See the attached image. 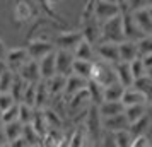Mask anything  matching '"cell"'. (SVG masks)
<instances>
[{"mask_svg": "<svg viewBox=\"0 0 152 147\" xmlns=\"http://www.w3.org/2000/svg\"><path fill=\"white\" fill-rule=\"evenodd\" d=\"M33 17V10L29 7V4L26 0H21V2H17L14 7V19L19 22H28L29 19Z\"/></svg>", "mask_w": 152, "mask_h": 147, "instance_id": "83f0119b", "label": "cell"}, {"mask_svg": "<svg viewBox=\"0 0 152 147\" xmlns=\"http://www.w3.org/2000/svg\"><path fill=\"white\" fill-rule=\"evenodd\" d=\"M121 103H123L125 106H130V105H149L147 96H145L142 91L135 89L133 86L125 87L123 96H121Z\"/></svg>", "mask_w": 152, "mask_h": 147, "instance_id": "e0dca14e", "label": "cell"}, {"mask_svg": "<svg viewBox=\"0 0 152 147\" xmlns=\"http://www.w3.org/2000/svg\"><path fill=\"white\" fill-rule=\"evenodd\" d=\"M29 60V53L26 48H14V50H7V55H5V62L7 67L12 72H17L24 63Z\"/></svg>", "mask_w": 152, "mask_h": 147, "instance_id": "7c38bea8", "label": "cell"}, {"mask_svg": "<svg viewBox=\"0 0 152 147\" xmlns=\"http://www.w3.org/2000/svg\"><path fill=\"white\" fill-rule=\"evenodd\" d=\"M9 67H7V62H5V58H0V74L2 72H5Z\"/></svg>", "mask_w": 152, "mask_h": 147, "instance_id": "f5cc1de1", "label": "cell"}, {"mask_svg": "<svg viewBox=\"0 0 152 147\" xmlns=\"http://www.w3.org/2000/svg\"><path fill=\"white\" fill-rule=\"evenodd\" d=\"M151 127H152V115L147 111L138 120L132 121L130 125H128V130H130V133L133 137H135V135H147V132H149Z\"/></svg>", "mask_w": 152, "mask_h": 147, "instance_id": "ffe728a7", "label": "cell"}, {"mask_svg": "<svg viewBox=\"0 0 152 147\" xmlns=\"http://www.w3.org/2000/svg\"><path fill=\"white\" fill-rule=\"evenodd\" d=\"M121 22H123V36H125V39L138 41L140 38H144L142 31L137 28V24H135V21H133V15H132L130 10H126V9L121 10Z\"/></svg>", "mask_w": 152, "mask_h": 147, "instance_id": "9c48e42d", "label": "cell"}, {"mask_svg": "<svg viewBox=\"0 0 152 147\" xmlns=\"http://www.w3.org/2000/svg\"><path fill=\"white\" fill-rule=\"evenodd\" d=\"M97 111L101 115V118H106V116H113V115H118V113H123L125 105L121 101H101L97 105Z\"/></svg>", "mask_w": 152, "mask_h": 147, "instance_id": "7402d4cb", "label": "cell"}, {"mask_svg": "<svg viewBox=\"0 0 152 147\" xmlns=\"http://www.w3.org/2000/svg\"><path fill=\"white\" fill-rule=\"evenodd\" d=\"M115 72H116V80L125 87H130L133 84V75H132V70H130V63L128 62H116L115 63Z\"/></svg>", "mask_w": 152, "mask_h": 147, "instance_id": "44dd1931", "label": "cell"}, {"mask_svg": "<svg viewBox=\"0 0 152 147\" xmlns=\"http://www.w3.org/2000/svg\"><path fill=\"white\" fill-rule=\"evenodd\" d=\"M43 113H45V118L48 121L50 128H62V118L58 116V113L50 110V108H43Z\"/></svg>", "mask_w": 152, "mask_h": 147, "instance_id": "74e56055", "label": "cell"}, {"mask_svg": "<svg viewBox=\"0 0 152 147\" xmlns=\"http://www.w3.org/2000/svg\"><path fill=\"white\" fill-rule=\"evenodd\" d=\"M84 128L87 130V135L92 137V139H96L97 135H99V132H101V128H103V125H101V115L97 111L96 105H92L89 110H87V113H86Z\"/></svg>", "mask_w": 152, "mask_h": 147, "instance_id": "ba28073f", "label": "cell"}, {"mask_svg": "<svg viewBox=\"0 0 152 147\" xmlns=\"http://www.w3.org/2000/svg\"><path fill=\"white\" fill-rule=\"evenodd\" d=\"M101 125L106 132H118V130H123V128H128V120L125 116V113H118V115H113V116H106V118H101Z\"/></svg>", "mask_w": 152, "mask_h": 147, "instance_id": "2e32d148", "label": "cell"}, {"mask_svg": "<svg viewBox=\"0 0 152 147\" xmlns=\"http://www.w3.org/2000/svg\"><path fill=\"white\" fill-rule=\"evenodd\" d=\"M74 51L70 50H62L56 48L55 50V67H56V74L62 75H70L72 74V63H74Z\"/></svg>", "mask_w": 152, "mask_h": 147, "instance_id": "5b68a950", "label": "cell"}, {"mask_svg": "<svg viewBox=\"0 0 152 147\" xmlns=\"http://www.w3.org/2000/svg\"><path fill=\"white\" fill-rule=\"evenodd\" d=\"M147 7H149V10H151V14H152V4L151 5H147Z\"/></svg>", "mask_w": 152, "mask_h": 147, "instance_id": "9f6ffc18", "label": "cell"}, {"mask_svg": "<svg viewBox=\"0 0 152 147\" xmlns=\"http://www.w3.org/2000/svg\"><path fill=\"white\" fill-rule=\"evenodd\" d=\"M14 103H15V99L12 98V94L9 91L0 92V113L4 111V110H7L9 106H12Z\"/></svg>", "mask_w": 152, "mask_h": 147, "instance_id": "f6af8a7d", "label": "cell"}, {"mask_svg": "<svg viewBox=\"0 0 152 147\" xmlns=\"http://www.w3.org/2000/svg\"><path fill=\"white\" fill-rule=\"evenodd\" d=\"M86 139H87V130H86L84 125H82V127H79L75 132H74V135L69 139V146H75V147L77 146H84V144H86L84 140Z\"/></svg>", "mask_w": 152, "mask_h": 147, "instance_id": "ab89813d", "label": "cell"}, {"mask_svg": "<svg viewBox=\"0 0 152 147\" xmlns=\"http://www.w3.org/2000/svg\"><path fill=\"white\" fill-rule=\"evenodd\" d=\"M22 127H24V125H22L19 120L10 121V123H4V125H2L4 133H5V137H7V142L17 139V137H21V135H22Z\"/></svg>", "mask_w": 152, "mask_h": 147, "instance_id": "4dcf8cb0", "label": "cell"}, {"mask_svg": "<svg viewBox=\"0 0 152 147\" xmlns=\"http://www.w3.org/2000/svg\"><path fill=\"white\" fill-rule=\"evenodd\" d=\"M91 79L99 82L103 87L111 84V82H116L115 65L104 62V60H94L92 62V70H91Z\"/></svg>", "mask_w": 152, "mask_h": 147, "instance_id": "7a4b0ae2", "label": "cell"}, {"mask_svg": "<svg viewBox=\"0 0 152 147\" xmlns=\"http://www.w3.org/2000/svg\"><path fill=\"white\" fill-rule=\"evenodd\" d=\"M140 58H142V63H144V67H145V69L152 65V53H145V55H142Z\"/></svg>", "mask_w": 152, "mask_h": 147, "instance_id": "681fc988", "label": "cell"}, {"mask_svg": "<svg viewBox=\"0 0 152 147\" xmlns=\"http://www.w3.org/2000/svg\"><path fill=\"white\" fill-rule=\"evenodd\" d=\"M133 15V21L137 24V28L142 31L144 36H152V14L149 7H142L137 10H130Z\"/></svg>", "mask_w": 152, "mask_h": 147, "instance_id": "52a82bcc", "label": "cell"}, {"mask_svg": "<svg viewBox=\"0 0 152 147\" xmlns=\"http://www.w3.org/2000/svg\"><path fill=\"white\" fill-rule=\"evenodd\" d=\"M74 56H75V58H80V60H91V62H94V60H96L94 45H91L89 41H86L82 38L80 43L74 48Z\"/></svg>", "mask_w": 152, "mask_h": 147, "instance_id": "603a6c76", "label": "cell"}, {"mask_svg": "<svg viewBox=\"0 0 152 147\" xmlns=\"http://www.w3.org/2000/svg\"><path fill=\"white\" fill-rule=\"evenodd\" d=\"M104 2H115V4H118L116 0H104Z\"/></svg>", "mask_w": 152, "mask_h": 147, "instance_id": "6f0895ef", "label": "cell"}, {"mask_svg": "<svg viewBox=\"0 0 152 147\" xmlns=\"http://www.w3.org/2000/svg\"><path fill=\"white\" fill-rule=\"evenodd\" d=\"M91 70H92V62H91V60L74 58V63H72V74L80 75V77H84V79H91Z\"/></svg>", "mask_w": 152, "mask_h": 147, "instance_id": "4316f807", "label": "cell"}, {"mask_svg": "<svg viewBox=\"0 0 152 147\" xmlns=\"http://www.w3.org/2000/svg\"><path fill=\"white\" fill-rule=\"evenodd\" d=\"M15 74H17L22 80L31 82V84H36V82H39V80H41V74H39V65H38V60H33V58H29L28 62L24 63V65H22Z\"/></svg>", "mask_w": 152, "mask_h": 147, "instance_id": "30bf717a", "label": "cell"}, {"mask_svg": "<svg viewBox=\"0 0 152 147\" xmlns=\"http://www.w3.org/2000/svg\"><path fill=\"white\" fill-rule=\"evenodd\" d=\"M130 63V70H132V75H133V79H138V77H142L145 74V67H144V63H142V58L140 56H137V58H133Z\"/></svg>", "mask_w": 152, "mask_h": 147, "instance_id": "b9f144b4", "label": "cell"}, {"mask_svg": "<svg viewBox=\"0 0 152 147\" xmlns=\"http://www.w3.org/2000/svg\"><path fill=\"white\" fill-rule=\"evenodd\" d=\"M26 80H22L17 74H15L14 80H12V86H10V89H9V92L12 94V98L15 99V103H21L22 101V94H24V89H26Z\"/></svg>", "mask_w": 152, "mask_h": 147, "instance_id": "836d02e7", "label": "cell"}, {"mask_svg": "<svg viewBox=\"0 0 152 147\" xmlns=\"http://www.w3.org/2000/svg\"><path fill=\"white\" fill-rule=\"evenodd\" d=\"M147 2H149V5H151V4H152V0H147Z\"/></svg>", "mask_w": 152, "mask_h": 147, "instance_id": "91938a15", "label": "cell"}, {"mask_svg": "<svg viewBox=\"0 0 152 147\" xmlns=\"http://www.w3.org/2000/svg\"><path fill=\"white\" fill-rule=\"evenodd\" d=\"M22 137L28 140V146H43V137L36 132L31 123H24L22 127Z\"/></svg>", "mask_w": 152, "mask_h": 147, "instance_id": "f1b7e54d", "label": "cell"}, {"mask_svg": "<svg viewBox=\"0 0 152 147\" xmlns=\"http://www.w3.org/2000/svg\"><path fill=\"white\" fill-rule=\"evenodd\" d=\"M65 80H67V75H62V74H55L50 79H46V86H48V92L51 98H56V96H63V87H65Z\"/></svg>", "mask_w": 152, "mask_h": 147, "instance_id": "cb8c5ba5", "label": "cell"}, {"mask_svg": "<svg viewBox=\"0 0 152 147\" xmlns=\"http://www.w3.org/2000/svg\"><path fill=\"white\" fill-rule=\"evenodd\" d=\"M4 146H9V142H7L5 133H4V128L0 127V147H4Z\"/></svg>", "mask_w": 152, "mask_h": 147, "instance_id": "f907efd6", "label": "cell"}, {"mask_svg": "<svg viewBox=\"0 0 152 147\" xmlns=\"http://www.w3.org/2000/svg\"><path fill=\"white\" fill-rule=\"evenodd\" d=\"M116 2H118V5L121 7V10H123V9H125V5H126V0H116Z\"/></svg>", "mask_w": 152, "mask_h": 147, "instance_id": "11a10c76", "label": "cell"}, {"mask_svg": "<svg viewBox=\"0 0 152 147\" xmlns=\"http://www.w3.org/2000/svg\"><path fill=\"white\" fill-rule=\"evenodd\" d=\"M133 87L135 89H138V91H142L147 96V101H151L152 99V79L149 77V75H142V77H138L133 80Z\"/></svg>", "mask_w": 152, "mask_h": 147, "instance_id": "1f68e13d", "label": "cell"}, {"mask_svg": "<svg viewBox=\"0 0 152 147\" xmlns=\"http://www.w3.org/2000/svg\"><path fill=\"white\" fill-rule=\"evenodd\" d=\"M56 50V48H55ZM55 50L50 51L48 55H45L43 58L38 60V65H39V74H41V79H50L51 75L56 74V67H55Z\"/></svg>", "mask_w": 152, "mask_h": 147, "instance_id": "d6986e66", "label": "cell"}, {"mask_svg": "<svg viewBox=\"0 0 152 147\" xmlns=\"http://www.w3.org/2000/svg\"><path fill=\"white\" fill-rule=\"evenodd\" d=\"M149 111L147 110V105H130V106H125V116H126V120H128V123H132V121H135V120H138L142 115H145V113Z\"/></svg>", "mask_w": 152, "mask_h": 147, "instance_id": "d6a6232c", "label": "cell"}, {"mask_svg": "<svg viewBox=\"0 0 152 147\" xmlns=\"http://www.w3.org/2000/svg\"><path fill=\"white\" fill-rule=\"evenodd\" d=\"M19 118V103H14L12 106H9L7 110L0 113V120H2V125L4 123H10V121H15Z\"/></svg>", "mask_w": 152, "mask_h": 147, "instance_id": "d590c367", "label": "cell"}, {"mask_svg": "<svg viewBox=\"0 0 152 147\" xmlns=\"http://www.w3.org/2000/svg\"><path fill=\"white\" fill-rule=\"evenodd\" d=\"M96 55L99 56V60H104L108 63H115L120 62V51H118V43H111V41H99L96 48Z\"/></svg>", "mask_w": 152, "mask_h": 147, "instance_id": "8992f818", "label": "cell"}, {"mask_svg": "<svg viewBox=\"0 0 152 147\" xmlns=\"http://www.w3.org/2000/svg\"><path fill=\"white\" fill-rule=\"evenodd\" d=\"M132 147H151V139L147 137V135H135L133 139H132Z\"/></svg>", "mask_w": 152, "mask_h": 147, "instance_id": "bcb514c9", "label": "cell"}, {"mask_svg": "<svg viewBox=\"0 0 152 147\" xmlns=\"http://www.w3.org/2000/svg\"><path fill=\"white\" fill-rule=\"evenodd\" d=\"M82 39V33L80 31H67V33H60L55 38V48H62V50H70L74 51L77 45Z\"/></svg>", "mask_w": 152, "mask_h": 147, "instance_id": "8fae6325", "label": "cell"}, {"mask_svg": "<svg viewBox=\"0 0 152 147\" xmlns=\"http://www.w3.org/2000/svg\"><path fill=\"white\" fill-rule=\"evenodd\" d=\"M84 26L80 29L82 33V38L86 41H89L91 45H97L99 39H101V24L96 21V19H91V21L82 22Z\"/></svg>", "mask_w": 152, "mask_h": 147, "instance_id": "5bb4252c", "label": "cell"}, {"mask_svg": "<svg viewBox=\"0 0 152 147\" xmlns=\"http://www.w3.org/2000/svg\"><path fill=\"white\" fill-rule=\"evenodd\" d=\"M65 103H67V108H69L72 113L80 111V110H86V108H87V105L91 103L87 87H84L82 91L75 92V94H72L69 99H65Z\"/></svg>", "mask_w": 152, "mask_h": 147, "instance_id": "4fadbf2b", "label": "cell"}, {"mask_svg": "<svg viewBox=\"0 0 152 147\" xmlns=\"http://www.w3.org/2000/svg\"><path fill=\"white\" fill-rule=\"evenodd\" d=\"M113 139H115V146H116V147H128L132 144L133 135L130 133L128 128H123V130L113 132Z\"/></svg>", "mask_w": 152, "mask_h": 147, "instance_id": "e575fe53", "label": "cell"}, {"mask_svg": "<svg viewBox=\"0 0 152 147\" xmlns=\"http://www.w3.org/2000/svg\"><path fill=\"white\" fill-rule=\"evenodd\" d=\"M123 91H125V86H121L118 80L104 86L103 87V101H121Z\"/></svg>", "mask_w": 152, "mask_h": 147, "instance_id": "d4e9b609", "label": "cell"}, {"mask_svg": "<svg viewBox=\"0 0 152 147\" xmlns=\"http://www.w3.org/2000/svg\"><path fill=\"white\" fill-rule=\"evenodd\" d=\"M26 50H28V53H29V58L39 60L45 55H48L50 51L55 50V43H51L46 38H36V39H31L28 43Z\"/></svg>", "mask_w": 152, "mask_h": 147, "instance_id": "3957f363", "label": "cell"}, {"mask_svg": "<svg viewBox=\"0 0 152 147\" xmlns=\"http://www.w3.org/2000/svg\"><path fill=\"white\" fill-rule=\"evenodd\" d=\"M149 105H151V110H152V99H151V101H149Z\"/></svg>", "mask_w": 152, "mask_h": 147, "instance_id": "680465c9", "label": "cell"}, {"mask_svg": "<svg viewBox=\"0 0 152 147\" xmlns=\"http://www.w3.org/2000/svg\"><path fill=\"white\" fill-rule=\"evenodd\" d=\"M34 106H29L26 103H19V121H21L22 125L24 123H31V120H33V115H34Z\"/></svg>", "mask_w": 152, "mask_h": 147, "instance_id": "8d00e7d4", "label": "cell"}, {"mask_svg": "<svg viewBox=\"0 0 152 147\" xmlns=\"http://www.w3.org/2000/svg\"><path fill=\"white\" fill-rule=\"evenodd\" d=\"M145 75H149V77L152 79V65H151V67H147V69H145Z\"/></svg>", "mask_w": 152, "mask_h": 147, "instance_id": "db71d44e", "label": "cell"}, {"mask_svg": "<svg viewBox=\"0 0 152 147\" xmlns=\"http://www.w3.org/2000/svg\"><path fill=\"white\" fill-rule=\"evenodd\" d=\"M123 22H121V12L113 15L111 19L104 21L101 24V39L99 41H111V43H120L123 41Z\"/></svg>", "mask_w": 152, "mask_h": 147, "instance_id": "6da1fadb", "label": "cell"}, {"mask_svg": "<svg viewBox=\"0 0 152 147\" xmlns=\"http://www.w3.org/2000/svg\"><path fill=\"white\" fill-rule=\"evenodd\" d=\"M50 98H51V96H50V92H48L46 80H45V79H41V80L36 84V101H34V108H46Z\"/></svg>", "mask_w": 152, "mask_h": 147, "instance_id": "484cf974", "label": "cell"}, {"mask_svg": "<svg viewBox=\"0 0 152 147\" xmlns=\"http://www.w3.org/2000/svg\"><path fill=\"white\" fill-rule=\"evenodd\" d=\"M9 146L10 147H29L28 146V140L24 139V137H17V139H14V140H10V142H9Z\"/></svg>", "mask_w": 152, "mask_h": 147, "instance_id": "c3c4849f", "label": "cell"}, {"mask_svg": "<svg viewBox=\"0 0 152 147\" xmlns=\"http://www.w3.org/2000/svg\"><path fill=\"white\" fill-rule=\"evenodd\" d=\"M151 144H152V139H151Z\"/></svg>", "mask_w": 152, "mask_h": 147, "instance_id": "6125c7cd", "label": "cell"}, {"mask_svg": "<svg viewBox=\"0 0 152 147\" xmlns=\"http://www.w3.org/2000/svg\"><path fill=\"white\" fill-rule=\"evenodd\" d=\"M138 46V56L145 55V53H152V36H144L137 41Z\"/></svg>", "mask_w": 152, "mask_h": 147, "instance_id": "7bdbcfd3", "label": "cell"}, {"mask_svg": "<svg viewBox=\"0 0 152 147\" xmlns=\"http://www.w3.org/2000/svg\"><path fill=\"white\" fill-rule=\"evenodd\" d=\"M118 51H120V60L121 62H132L138 56V46L137 41L133 39H123L118 43Z\"/></svg>", "mask_w": 152, "mask_h": 147, "instance_id": "ac0fdd59", "label": "cell"}, {"mask_svg": "<svg viewBox=\"0 0 152 147\" xmlns=\"http://www.w3.org/2000/svg\"><path fill=\"white\" fill-rule=\"evenodd\" d=\"M7 55V46H5V43L0 39V58H5Z\"/></svg>", "mask_w": 152, "mask_h": 147, "instance_id": "816d5d0a", "label": "cell"}, {"mask_svg": "<svg viewBox=\"0 0 152 147\" xmlns=\"http://www.w3.org/2000/svg\"><path fill=\"white\" fill-rule=\"evenodd\" d=\"M121 12V7L115 4V2H104V0H96L94 5V19L99 24H103L104 21L111 19L113 15H116Z\"/></svg>", "mask_w": 152, "mask_h": 147, "instance_id": "277c9868", "label": "cell"}, {"mask_svg": "<svg viewBox=\"0 0 152 147\" xmlns=\"http://www.w3.org/2000/svg\"><path fill=\"white\" fill-rule=\"evenodd\" d=\"M14 77H15V72H12L10 69H7L5 72L0 74V92H5V91L10 89Z\"/></svg>", "mask_w": 152, "mask_h": 147, "instance_id": "f35d334b", "label": "cell"}, {"mask_svg": "<svg viewBox=\"0 0 152 147\" xmlns=\"http://www.w3.org/2000/svg\"><path fill=\"white\" fill-rule=\"evenodd\" d=\"M38 84V82H36ZM36 84H31L28 82L26 84V89H24V94H22V101L21 103H26L29 106H34V101H36Z\"/></svg>", "mask_w": 152, "mask_h": 147, "instance_id": "60d3db41", "label": "cell"}, {"mask_svg": "<svg viewBox=\"0 0 152 147\" xmlns=\"http://www.w3.org/2000/svg\"><path fill=\"white\" fill-rule=\"evenodd\" d=\"M147 5H149V2H147V0H126L125 9H126V10H137V9L147 7Z\"/></svg>", "mask_w": 152, "mask_h": 147, "instance_id": "7dc6e473", "label": "cell"}, {"mask_svg": "<svg viewBox=\"0 0 152 147\" xmlns=\"http://www.w3.org/2000/svg\"><path fill=\"white\" fill-rule=\"evenodd\" d=\"M94 5H96V0H87V4H86V7H84V10H82V14H80V21L82 22L94 19Z\"/></svg>", "mask_w": 152, "mask_h": 147, "instance_id": "ee69618b", "label": "cell"}, {"mask_svg": "<svg viewBox=\"0 0 152 147\" xmlns=\"http://www.w3.org/2000/svg\"><path fill=\"white\" fill-rule=\"evenodd\" d=\"M87 80H89V79H84V77H80V75H75V74L67 75L65 87H63V98L69 99L72 94L82 91L84 87H87Z\"/></svg>", "mask_w": 152, "mask_h": 147, "instance_id": "9a60e30c", "label": "cell"}, {"mask_svg": "<svg viewBox=\"0 0 152 147\" xmlns=\"http://www.w3.org/2000/svg\"><path fill=\"white\" fill-rule=\"evenodd\" d=\"M0 127H2V120H0Z\"/></svg>", "mask_w": 152, "mask_h": 147, "instance_id": "94428289", "label": "cell"}, {"mask_svg": "<svg viewBox=\"0 0 152 147\" xmlns=\"http://www.w3.org/2000/svg\"><path fill=\"white\" fill-rule=\"evenodd\" d=\"M87 92H89V98H91V105H99L103 101V86L89 79L87 80Z\"/></svg>", "mask_w": 152, "mask_h": 147, "instance_id": "f546056e", "label": "cell"}]
</instances>
